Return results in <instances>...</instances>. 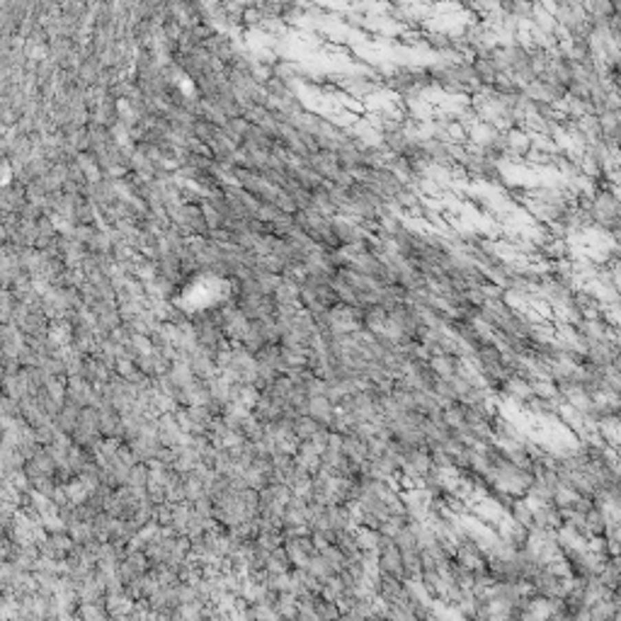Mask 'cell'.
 Here are the masks:
<instances>
[{
	"instance_id": "2",
	"label": "cell",
	"mask_w": 621,
	"mask_h": 621,
	"mask_svg": "<svg viewBox=\"0 0 621 621\" xmlns=\"http://www.w3.org/2000/svg\"><path fill=\"white\" fill-rule=\"evenodd\" d=\"M534 510V527H541V529H558L560 524H563V510L558 508V505L554 503V500H549V503H541L536 505Z\"/></svg>"
},
{
	"instance_id": "6",
	"label": "cell",
	"mask_w": 621,
	"mask_h": 621,
	"mask_svg": "<svg viewBox=\"0 0 621 621\" xmlns=\"http://www.w3.org/2000/svg\"><path fill=\"white\" fill-rule=\"evenodd\" d=\"M427 364H430L432 369H435L437 374L442 376V379H449V376L457 374V369H459V357H454V354H444V352L430 354V357H427Z\"/></svg>"
},
{
	"instance_id": "5",
	"label": "cell",
	"mask_w": 621,
	"mask_h": 621,
	"mask_svg": "<svg viewBox=\"0 0 621 621\" xmlns=\"http://www.w3.org/2000/svg\"><path fill=\"white\" fill-rule=\"evenodd\" d=\"M306 415L316 417V420L320 422V425L328 427L330 422H333L335 417V406L325 398V395H314V398H308V411Z\"/></svg>"
},
{
	"instance_id": "9",
	"label": "cell",
	"mask_w": 621,
	"mask_h": 621,
	"mask_svg": "<svg viewBox=\"0 0 621 621\" xmlns=\"http://www.w3.org/2000/svg\"><path fill=\"white\" fill-rule=\"evenodd\" d=\"M604 527H607V517L600 508L592 505L590 510L585 512V534L587 536H602L604 534Z\"/></svg>"
},
{
	"instance_id": "4",
	"label": "cell",
	"mask_w": 621,
	"mask_h": 621,
	"mask_svg": "<svg viewBox=\"0 0 621 621\" xmlns=\"http://www.w3.org/2000/svg\"><path fill=\"white\" fill-rule=\"evenodd\" d=\"M508 517L524 529L534 527V510H532V505L524 500V495H517V498L512 500V505H510V510H508Z\"/></svg>"
},
{
	"instance_id": "7",
	"label": "cell",
	"mask_w": 621,
	"mask_h": 621,
	"mask_svg": "<svg viewBox=\"0 0 621 621\" xmlns=\"http://www.w3.org/2000/svg\"><path fill=\"white\" fill-rule=\"evenodd\" d=\"M597 578H600V580L604 582L607 587H611V590L621 587V563H619V556H609V558L602 563V568H600V573H597Z\"/></svg>"
},
{
	"instance_id": "1",
	"label": "cell",
	"mask_w": 621,
	"mask_h": 621,
	"mask_svg": "<svg viewBox=\"0 0 621 621\" xmlns=\"http://www.w3.org/2000/svg\"><path fill=\"white\" fill-rule=\"evenodd\" d=\"M376 568H379V573L395 575V578L406 580V568H403L401 549H398L393 541H391V544H384L379 551H376Z\"/></svg>"
},
{
	"instance_id": "8",
	"label": "cell",
	"mask_w": 621,
	"mask_h": 621,
	"mask_svg": "<svg viewBox=\"0 0 621 621\" xmlns=\"http://www.w3.org/2000/svg\"><path fill=\"white\" fill-rule=\"evenodd\" d=\"M320 422L316 420V417H311V415H306V413H303V415H296L292 420V430H294V437H296L298 442H303V439H311V437L316 435V432L320 430Z\"/></svg>"
},
{
	"instance_id": "11",
	"label": "cell",
	"mask_w": 621,
	"mask_h": 621,
	"mask_svg": "<svg viewBox=\"0 0 621 621\" xmlns=\"http://www.w3.org/2000/svg\"><path fill=\"white\" fill-rule=\"evenodd\" d=\"M314 609H316V619H340V607L330 600H323L320 595H316Z\"/></svg>"
},
{
	"instance_id": "3",
	"label": "cell",
	"mask_w": 621,
	"mask_h": 621,
	"mask_svg": "<svg viewBox=\"0 0 621 621\" xmlns=\"http://www.w3.org/2000/svg\"><path fill=\"white\" fill-rule=\"evenodd\" d=\"M401 592H403L401 578L379 573V578H376V597H379L381 602H386V604H395V600L401 597Z\"/></svg>"
},
{
	"instance_id": "10",
	"label": "cell",
	"mask_w": 621,
	"mask_h": 621,
	"mask_svg": "<svg viewBox=\"0 0 621 621\" xmlns=\"http://www.w3.org/2000/svg\"><path fill=\"white\" fill-rule=\"evenodd\" d=\"M379 529L369 527H354V539L360 551H379Z\"/></svg>"
}]
</instances>
